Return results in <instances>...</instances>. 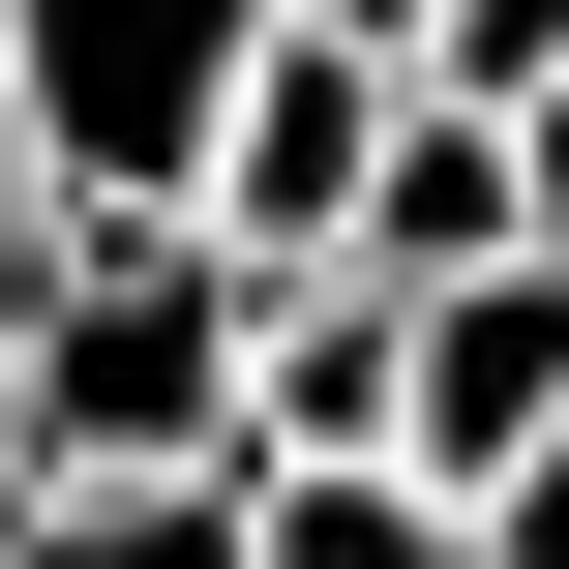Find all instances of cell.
<instances>
[{"label": "cell", "instance_id": "5", "mask_svg": "<svg viewBox=\"0 0 569 569\" xmlns=\"http://www.w3.org/2000/svg\"><path fill=\"white\" fill-rule=\"evenodd\" d=\"M480 240H540V180H510V120H480V90H390V150H360V240H330V270H390V300H450Z\"/></svg>", "mask_w": 569, "mask_h": 569}, {"label": "cell", "instance_id": "9", "mask_svg": "<svg viewBox=\"0 0 569 569\" xmlns=\"http://www.w3.org/2000/svg\"><path fill=\"white\" fill-rule=\"evenodd\" d=\"M420 90H480V120H510V90H569V0H450V30H420Z\"/></svg>", "mask_w": 569, "mask_h": 569}, {"label": "cell", "instance_id": "11", "mask_svg": "<svg viewBox=\"0 0 569 569\" xmlns=\"http://www.w3.org/2000/svg\"><path fill=\"white\" fill-rule=\"evenodd\" d=\"M270 30H360V60H420V30H450V0H270Z\"/></svg>", "mask_w": 569, "mask_h": 569}, {"label": "cell", "instance_id": "12", "mask_svg": "<svg viewBox=\"0 0 569 569\" xmlns=\"http://www.w3.org/2000/svg\"><path fill=\"white\" fill-rule=\"evenodd\" d=\"M510 180H540V240H569V90H510Z\"/></svg>", "mask_w": 569, "mask_h": 569}, {"label": "cell", "instance_id": "3", "mask_svg": "<svg viewBox=\"0 0 569 569\" xmlns=\"http://www.w3.org/2000/svg\"><path fill=\"white\" fill-rule=\"evenodd\" d=\"M390 90H420V60H360V30H270L180 210H210L240 270H330V240H360V150H390Z\"/></svg>", "mask_w": 569, "mask_h": 569}, {"label": "cell", "instance_id": "10", "mask_svg": "<svg viewBox=\"0 0 569 569\" xmlns=\"http://www.w3.org/2000/svg\"><path fill=\"white\" fill-rule=\"evenodd\" d=\"M450 510H480V569H569V420H540V450H480Z\"/></svg>", "mask_w": 569, "mask_h": 569}, {"label": "cell", "instance_id": "2", "mask_svg": "<svg viewBox=\"0 0 569 569\" xmlns=\"http://www.w3.org/2000/svg\"><path fill=\"white\" fill-rule=\"evenodd\" d=\"M240 60H270V0H0V150H30V210H180L210 120H240Z\"/></svg>", "mask_w": 569, "mask_h": 569}, {"label": "cell", "instance_id": "13", "mask_svg": "<svg viewBox=\"0 0 569 569\" xmlns=\"http://www.w3.org/2000/svg\"><path fill=\"white\" fill-rule=\"evenodd\" d=\"M0 300H30V150H0Z\"/></svg>", "mask_w": 569, "mask_h": 569}, {"label": "cell", "instance_id": "7", "mask_svg": "<svg viewBox=\"0 0 569 569\" xmlns=\"http://www.w3.org/2000/svg\"><path fill=\"white\" fill-rule=\"evenodd\" d=\"M240 450H390V270H270V330H240Z\"/></svg>", "mask_w": 569, "mask_h": 569}, {"label": "cell", "instance_id": "6", "mask_svg": "<svg viewBox=\"0 0 569 569\" xmlns=\"http://www.w3.org/2000/svg\"><path fill=\"white\" fill-rule=\"evenodd\" d=\"M240 569H480V510L420 450H240Z\"/></svg>", "mask_w": 569, "mask_h": 569}, {"label": "cell", "instance_id": "8", "mask_svg": "<svg viewBox=\"0 0 569 569\" xmlns=\"http://www.w3.org/2000/svg\"><path fill=\"white\" fill-rule=\"evenodd\" d=\"M0 569H240V450H120V480H0Z\"/></svg>", "mask_w": 569, "mask_h": 569}, {"label": "cell", "instance_id": "4", "mask_svg": "<svg viewBox=\"0 0 569 569\" xmlns=\"http://www.w3.org/2000/svg\"><path fill=\"white\" fill-rule=\"evenodd\" d=\"M569 420V240H480L450 300H390V450L420 480H480V450H540Z\"/></svg>", "mask_w": 569, "mask_h": 569}, {"label": "cell", "instance_id": "1", "mask_svg": "<svg viewBox=\"0 0 569 569\" xmlns=\"http://www.w3.org/2000/svg\"><path fill=\"white\" fill-rule=\"evenodd\" d=\"M240 330H270V270H240L210 210H30V300H0V480L240 450Z\"/></svg>", "mask_w": 569, "mask_h": 569}]
</instances>
